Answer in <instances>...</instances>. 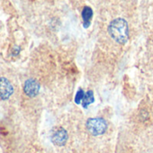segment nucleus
Instances as JSON below:
<instances>
[{
  "label": "nucleus",
  "instance_id": "5",
  "mask_svg": "<svg viewBox=\"0 0 153 153\" xmlns=\"http://www.w3.org/2000/svg\"><path fill=\"white\" fill-rule=\"evenodd\" d=\"M51 140L55 146H64L68 140V132L62 127H56L51 132Z\"/></svg>",
  "mask_w": 153,
  "mask_h": 153
},
{
  "label": "nucleus",
  "instance_id": "1",
  "mask_svg": "<svg viewBox=\"0 0 153 153\" xmlns=\"http://www.w3.org/2000/svg\"><path fill=\"white\" fill-rule=\"evenodd\" d=\"M20 83L16 74V70L0 67V104L7 108L16 105L20 96Z\"/></svg>",
  "mask_w": 153,
  "mask_h": 153
},
{
  "label": "nucleus",
  "instance_id": "3",
  "mask_svg": "<svg viewBox=\"0 0 153 153\" xmlns=\"http://www.w3.org/2000/svg\"><path fill=\"white\" fill-rule=\"evenodd\" d=\"M41 90V84L39 81L34 78L26 79L22 85V92L23 94L27 97L28 98H34L36 97Z\"/></svg>",
  "mask_w": 153,
  "mask_h": 153
},
{
  "label": "nucleus",
  "instance_id": "2",
  "mask_svg": "<svg viewBox=\"0 0 153 153\" xmlns=\"http://www.w3.org/2000/svg\"><path fill=\"white\" fill-rule=\"evenodd\" d=\"M108 33L116 42L124 44L129 38V27L127 22L121 17L114 19L108 26Z\"/></svg>",
  "mask_w": 153,
  "mask_h": 153
},
{
  "label": "nucleus",
  "instance_id": "4",
  "mask_svg": "<svg viewBox=\"0 0 153 153\" xmlns=\"http://www.w3.org/2000/svg\"><path fill=\"white\" fill-rule=\"evenodd\" d=\"M86 127L92 135L98 136L105 132L107 123L102 118H89L86 123Z\"/></svg>",
  "mask_w": 153,
  "mask_h": 153
},
{
  "label": "nucleus",
  "instance_id": "7",
  "mask_svg": "<svg viewBox=\"0 0 153 153\" xmlns=\"http://www.w3.org/2000/svg\"><path fill=\"white\" fill-rule=\"evenodd\" d=\"M94 101H95L94 93H93L92 90H89V91L87 92V94H86L85 97H84V99H83V101H82V105L86 108V107H88L90 104L94 103Z\"/></svg>",
  "mask_w": 153,
  "mask_h": 153
},
{
  "label": "nucleus",
  "instance_id": "8",
  "mask_svg": "<svg viewBox=\"0 0 153 153\" xmlns=\"http://www.w3.org/2000/svg\"><path fill=\"white\" fill-rule=\"evenodd\" d=\"M84 97H85V95H84L83 90H82V89H79V90L78 91V93H76V97H75V103H76V105H79L80 102L83 101Z\"/></svg>",
  "mask_w": 153,
  "mask_h": 153
},
{
  "label": "nucleus",
  "instance_id": "6",
  "mask_svg": "<svg viewBox=\"0 0 153 153\" xmlns=\"http://www.w3.org/2000/svg\"><path fill=\"white\" fill-rule=\"evenodd\" d=\"M82 19H83V25L85 27H88L90 25V21L93 17V10L89 7H85L81 13Z\"/></svg>",
  "mask_w": 153,
  "mask_h": 153
}]
</instances>
